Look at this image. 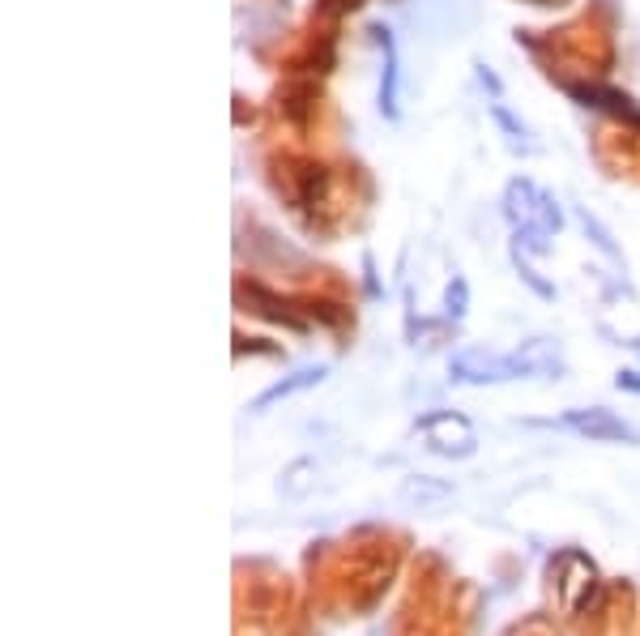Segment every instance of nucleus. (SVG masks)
<instances>
[{
  "label": "nucleus",
  "mask_w": 640,
  "mask_h": 636,
  "mask_svg": "<svg viewBox=\"0 0 640 636\" xmlns=\"http://www.w3.org/2000/svg\"><path fill=\"white\" fill-rule=\"evenodd\" d=\"M559 427L585 436V440H598V444H640V432L632 423H623L615 410H602V406H589V410H568Z\"/></svg>",
  "instance_id": "f03ea898"
},
{
  "label": "nucleus",
  "mask_w": 640,
  "mask_h": 636,
  "mask_svg": "<svg viewBox=\"0 0 640 636\" xmlns=\"http://www.w3.org/2000/svg\"><path fill=\"white\" fill-rule=\"evenodd\" d=\"M372 39L384 47V86H380V107L397 116V52H393V35L384 26H372Z\"/></svg>",
  "instance_id": "39448f33"
},
{
  "label": "nucleus",
  "mask_w": 640,
  "mask_h": 636,
  "mask_svg": "<svg viewBox=\"0 0 640 636\" xmlns=\"http://www.w3.org/2000/svg\"><path fill=\"white\" fill-rule=\"evenodd\" d=\"M564 363H559V351H551L547 338L530 342L525 351H512V355H491V351H461L453 359V380L461 385H500V380H525V376H559Z\"/></svg>",
  "instance_id": "f257e3e1"
},
{
  "label": "nucleus",
  "mask_w": 640,
  "mask_h": 636,
  "mask_svg": "<svg viewBox=\"0 0 640 636\" xmlns=\"http://www.w3.org/2000/svg\"><path fill=\"white\" fill-rule=\"evenodd\" d=\"M448 496H453V487H448V483H436V479H423V474L402 487V500L419 504V508H436V504H444Z\"/></svg>",
  "instance_id": "423d86ee"
},
{
  "label": "nucleus",
  "mask_w": 640,
  "mask_h": 636,
  "mask_svg": "<svg viewBox=\"0 0 640 636\" xmlns=\"http://www.w3.org/2000/svg\"><path fill=\"white\" fill-rule=\"evenodd\" d=\"M419 432H423L431 453H444V457H470L474 453L470 423L461 415H453V410H436V415L419 419Z\"/></svg>",
  "instance_id": "7ed1b4c3"
},
{
  "label": "nucleus",
  "mask_w": 640,
  "mask_h": 636,
  "mask_svg": "<svg viewBox=\"0 0 640 636\" xmlns=\"http://www.w3.org/2000/svg\"><path fill=\"white\" fill-rule=\"evenodd\" d=\"M329 376V368L325 363H316V368H303V372H295V376H286V380H278V385H269L261 397L252 402V415H265L274 402H286V397H295V393H303V389H312V385H320V380Z\"/></svg>",
  "instance_id": "20e7f679"
}]
</instances>
